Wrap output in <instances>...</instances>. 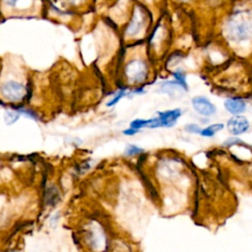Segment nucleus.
<instances>
[{"mask_svg": "<svg viewBox=\"0 0 252 252\" xmlns=\"http://www.w3.org/2000/svg\"><path fill=\"white\" fill-rule=\"evenodd\" d=\"M226 35L234 41H241L252 36V14L246 11L234 13L227 21Z\"/></svg>", "mask_w": 252, "mask_h": 252, "instance_id": "f257e3e1", "label": "nucleus"}, {"mask_svg": "<svg viewBox=\"0 0 252 252\" xmlns=\"http://www.w3.org/2000/svg\"><path fill=\"white\" fill-rule=\"evenodd\" d=\"M1 92L10 100H20L25 96L26 89L23 85L16 82H7L1 87Z\"/></svg>", "mask_w": 252, "mask_h": 252, "instance_id": "f03ea898", "label": "nucleus"}, {"mask_svg": "<svg viewBox=\"0 0 252 252\" xmlns=\"http://www.w3.org/2000/svg\"><path fill=\"white\" fill-rule=\"evenodd\" d=\"M192 105L194 109L205 116H210L216 112V106L204 96H196L192 99Z\"/></svg>", "mask_w": 252, "mask_h": 252, "instance_id": "7ed1b4c3", "label": "nucleus"}, {"mask_svg": "<svg viewBox=\"0 0 252 252\" xmlns=\"http://www.w3.org/2000/svg\"><path fill=\"white\" fill-rule=\"evenodd\" d=\"M126 73L133 82H141L146 76V67L143 62L135 60L127 65Z\"/></svg>", "mask_w": 252, "mask_h": 252, "instance_id": "20e7f679", "label": "nucleus"}, {"mask_svg": "<svg viewBox=\"0 0 252 252\" xmlns=\"http://www.w3.org/2000/svg\"><path fill=\"white\" fill-rule=\"evenodd\" d=\"M227 128L231 134L239 135L248 130L249 122L244 116L236 115L227 121Z\"/></svg>", "mask_w": 252, "mask_h": 252, "instance_id": "39448f33", "label": "nucleus"}, {"mask_svg": "<svg viewBox=\"0 0 252 252\" xmlns=\"http://www.w3.org/2000/svg\"><path fill=\"white\" fill-rule=\"evenodd\" d=\"M181 115L180 109H172L164 112H158V120L160 122V126L163 127H171L173 126L178 117Z\"/></svg>", "mask_w": 252, "mask_h": 252, "instance_id": "423d86ee", "label": "nucleus"}, {"mask_svg": "<svg viewBox=\"0 0 252 252\" xmlns=\"http://www.w3.org/2000/svg\"><path fill=\"white\" fill-rule=\"evenodd\" d=\"M224 107L228 112L237 115L246 109V103L239 98H228L224 102Z\"/></svg>", "mask_w": 252, "mask_h": 252, "instance_id": "0eeeda50", "label": "nucleus"}, {"mask_svg": "<svg viewBox=\"0 0 252 252\" xmlns=\"http://www.w3.org/2000/svg\"><path fill=\"white\" fill-rule=\"evenodd\" d=\"M143 27V18L140 11H136L132 21L130 22L128 28H127V34L128 35H135L137 34Z\"/></svg>", "mask_w": 252, "mask_h": 252, "instance_id": "6e6552de", "label": "nucleus"}, {"mask_svg": "<svg viewBox=\"0 0 252 252\" xmlns=\"http://www.w3.org/2000/svg\"><path fill=\"white\" fill-rule=\"evenodd\" d=\"M222 128H223L222 124H213V125L208 126L207 128L201 130L200 134L202 136H205V137H212V136L215 135V133H217L218 131L221 130Z\"/></svg>", "mask_w": 252, "mask_h": 252, "instance_id": "1a4fd4ad", "label": "nucleus"}, {"mask_svg": "<svg viewBox=\"0 0 252 252\" xmlns=\"http://www.w3.org/2000/svg\"><path fill=\"white\" fill-rule=\"evenodd\" d=\"M19 118V112L16 111H6V115H5V121H7L8 119H10V121L8 122V125L14 123L15 121H17V119Z\"/></svg>", "mask_w": 252, "mask_h": 252, "instance_id": "9d476101", "label": "nucleus"}, {"mask_svg": "<svg viewBox=\"0 0 252 252\" xmlns=\"http://www.w3.org/2000/svg\"><path fill=\"white\" fill-rule=\"evenodd\" d=\"M148 124H149V120H142V119H137V120H134L132 123H131V128H134V129H140L142 127H148Z\"/></svg>", "mask_w": 252, "mask_h": 252, "instance_id": "9b49d317", "label": "nucleus"}, {"mask_svg": "<svg viewBox=\"0 0 252 252\" xmlns=\"http://www.w3.org/2000/svg\"><path fill=\"white\" fill-rule=\"evenodd\" d=\"M173 76L175 77V79L178 81V83L183 87V88H187L186 85V81H185V75L181 72V71H176L173 73Z\"/></svg>", "mask_w": 252, "mask_h": 252, "instance_id": "f8f14e48", "label": "nucleus"}, {"mask_svg": "<svg viewBox=\"0 0 252 252\" xmlns=\"http://www.w3.org/2000/svg\"><path fill=\"white\" fill-rule=\"evenodd\" d=\"M142 152H143L142 149H140V148H138L137 146H134V145H130L126 149V155H128V156H134V155L140 154Z\"/></svg>", "mask_w": 252, "mask_h": 252, "instance_id": "ddd939ff", "label": "nucleus"}, {"mask_svg": "<svg viewBox=\"0 0 252 252\" xmlns=\"http://www.w3.org/2000/svg\"><path fill=\"white\" fill-rule=\"evenodd\" d=\"M185 130L188 131V132H191V133H200L202 129H200L198 125L189 124V125H186V126H185Z\"/></svg>", "mask_w": 252, "mask_h": 252, "instance_id": "4468645a", "label": "nucleus"}, {"mask_svg": "<svg viewBox=\"0 0 252 252\" xmlns=\"http://www.w3.org/2000/svg\"><path fill=\"white\" fill-rule=\"evenodd\" d=\"M124 95V91H120L118 94H117V95H115V97L112 99V100H110L108 103H107V105L108 106H111V105H113V104H115L122 96Z\"/></svg>", "mask_w": 252, "mask_h": 252, "instance_id": "2eb2a0df", "label": "nucleus"}, {"mask_svg": "<svg viewBox=\"0 0 252 252\" xmlns=\"http://www.w3.org/2000/svg\"><path fill=\"white\" fill-rule=\"evenodd\" d=\"M138 130L137 129H134V128H131V129H128V130H125L123 133L125 134V135H133V134H135L136 132H137Z\"/></svg>", "mask_w": 252, "mask_h": 252, "instance_id": "dca6fc26", "label": "nucleus"}, {"mask_svg": "<svg viewBox=\"0 0 252 252\" xmlns=\"http://www.w3.org/2000/svg\"><path fill=\"white\" fill-rule=\"evenodd\" d=\"M4 2H5V3H6L8 6L14 7V6L17 4L18 0H4Z\"/></svg>", "mask_w": 252, "mask_h": 252, "instance_id": "f3484780", "label": "nucleus"}]
</instances>
